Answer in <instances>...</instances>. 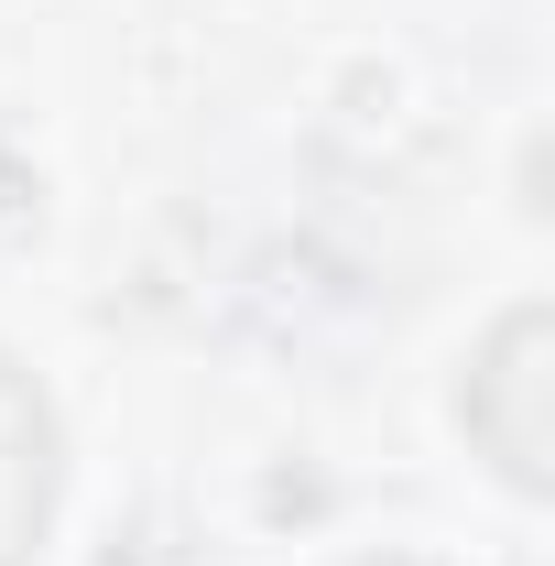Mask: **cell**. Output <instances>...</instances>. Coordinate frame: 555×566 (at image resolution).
Here are the masks:
<instances>
[{
  "instance_id": "2",
  "label": "cell",
  "mask_w": 555,
  "mask_h": 566,
  "mask_svg": "<svg viewBox=\"0 0 555 566\" xmlns=\"http://www.w3.org/2000/svg\"><path fill=\"white\" fill-rule=\"evenodd\" d=\"M44 512H55V415L0 349V566L44 545Z\"/></svg>"
},
{
  "instance_id": "1",
  "label": "cell",
  "mask_w": 555,
  "mask_h": 566,
  "mask_svg": "<svg viewBox=\"0 0 555 566\" xmlns=\"http://www.w3.org/2000/svg\"><path fill=\"white\" fill-rule=\"evenodd\" d=\"M555 316L545 305H512L501 327H490V349L469 359V436H480V458L512 480V491H545V392H555Z\"/></svg>"
},
{
  "instance_id": "3",
  "label": "cell",
  "mask_w": 555,
  "mask_h": 566,
  "mask_svg": "<svg viewBox=\"0 0 555 566\" xmlns=\"http://www.w3.org/2000/svg\"><path fill=\"white\" fill-rule=\"evenodd\" d=\"M392 566H404V556H392Z\"/></svg>"
}]
</instances>
